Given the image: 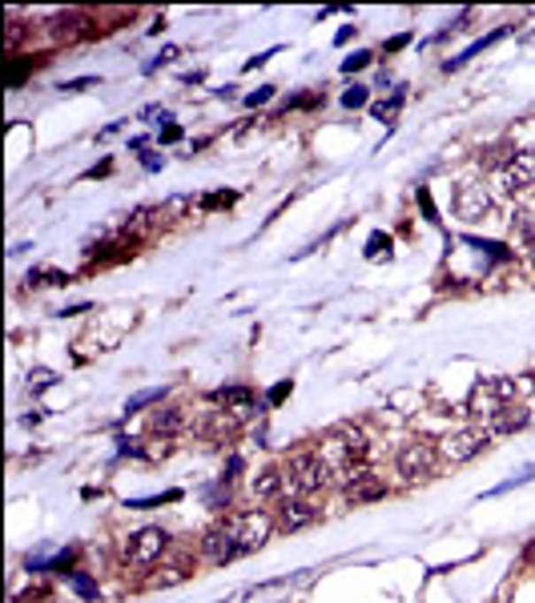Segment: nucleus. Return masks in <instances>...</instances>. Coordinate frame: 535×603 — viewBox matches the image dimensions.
<instances>
[{
	"mask_svg": "<svg viewBox=\"0 0 535 603\" xmlns=\"http://www.w3.org/2000/svg\"><path fill=\"white\" fill-rule=\"evenodd\" d=\"M367 101H370V89L367 85H354V89H346V93H343V105L346 109H362Z\"/></svg>",
	"mask_w": 535,
	"mask_h": 603,
	"instance_id": "22",
	"label": "nucleus"
},
{
	"mask_svg": "<svg viewBox=\"0 0 535 603\" xmlns=\"http://www.w3.org/2000/svg\"><path fill=\"white\" fill-rule=\"evenodd\" d=\"M229 531L237 535L242 551H258L266 539H270L274 519L266 515V511H246V515H234V519H229Z\"/></svg>",
	"mask_w": 535,
	"mask_h": 603,
	"instance_id": "7",
	"label": "nucleus"
},
{
	"mask_svg": "<svg viewBox=\"0 0 535 603\" xmlns=\"http://www.w3.org/2000/svg\"><path fill=\"white\" fill-rule=\"evenodd\" d=\"M386 250H391V237H386V234H370V242H367V258H383Z\"/></svg>",
	"mask_w": 535,
	"mask_h": 603,
	"instance_id": "26",
	"label": "nucleus"
},
{
	"mask_svg": "<svg viewBox=\"0 0 535 603\" xmlns=\"http://www.w3.org/2000/svg\"><path fill=\"white\" fill-rule=\"evenodd\" d=\"M278 523L286 527V531H299V527H310L318 523V507L314 503H306V499H286L278 511Z\"/></svg>",
	"mask_w": 535,
	"mask_h": 603,
	"instance_id": "13",
	"label": "nucleus"
},
{
	"mask_svg": "<svg viewBox=\"0 0 535 603\" xmlns=\"http://www.w3.org/2000/svg\"><path fill=\"white\" fill-rule=\"evenodd\" d=\"M28 282H36V286H69V274H57V270H36V274H28Z\"/></svg>",
	"mask_w": 535,
	"mask_h": 603,
	"instance_id": "21",
	"label": "nucleus"
},
{
	"mask_svg": "<svg viewBox=\"0 0 535 603\" xmlns=\"http://www.w3.org/2000/svg\"><path fill=\"white\" fill-rule=\"evenodd\" d=\"M73 591H77V595H85V599H97V584H93V579H89V576H81V571H73Z\"/></svg>",
	"mask_w": 535,
	"mask_h": 603,
	"instance_id": "24",
	"label": "nucleus"
},
{
	"mask_svg": "<svg viewBox=\"0 0 535 603\" xmlns=\"http://www.w3.org/2000/svg\"><path fill=\"white\" fill-rule=\"evenodd\" d=\"M492 213V197H487V189H483L479 182H463L455 193V218L463 221H479Z\"/></svg>",
	"mask_w": 535,
	"mask_h": 603,
	"instance_id": "8",
	"label": "nucleus"
},
{
	"mask_svg": "<svg viewBox=\"0 0 535 603\" xmlns=\"http://www.w3.org/2000/svg\"><path fill=\"white\" fill-rule=\"evenodd\" d=\"M185 427V414L177 406H166V411L153 414V435H177Z\"/></svg>",
	"mask_w": 535,
	"mask_h": 603,
	"instance_id": "18",
	"label": "nucleus"
},
{
	"mask_svg": "<svg viewBox=\"0 0 535 603\" xmlns=\"http://www.w3.org/2000/svg\"><path fill=\"white\" fill-rule=\"evenodd\" d=\"M516 161V145H508V141H500V145H487L479 153V166L487 169H500V166H511Z\"/></svg>",
	"mask_w": 535,
	"mask_h": 603,
	"instance_id": "17",
	"label": "nucleus"
},
{
	"mask_svg": "<svg viewBox=\"0 0 535 603\" xmlns=\"http://www.w3.org/2000/svg\"><path fill=\"white\" fill-rule=\"evenodd\" d=\"M523 563H527V568H535V543H531V547L523 551Z\"/></svg>",
	"mask_w": 535,
	"mask_h": 603,
	"instance_id": "38",
	"label": "nucleus"
},
{
	"mask_svg": "<svg viewBox=\"0 0 535 603\" xmlns=\"http://www.w3.org/2000/svg\"><path fill=\"white\" fill-rule=\"evenodd\" d=\"M351 36H354V28L346 25V28H338V36H334V41H338V44H346V41H351Z\"/></svg>",
	"mask_w": 535,
	"mask_h": 603,
	"instance_id": "37",
	"label": "nucleus"
},
{
	"mask_svg": "<svg viewBox=\"0 0 535 603\" xmlns=\"http://www.w3.org/2000/svg\"><path fill=\"white\" fill-rule=\"evenodd\" d=\"M270 57H274V53H258V57H250V61H246V69H258V65H266V61H270Z\"/></svg>",
	"mask_w": 535,
	"mask_h": 603,
	"instance_id": "36",
	"label": "nucleus"
},
{
	"mask_svg": "<svg viewBox=\"0 0 535 603\" xmlns=\"http://www.w3.org/2000/svg\"><path fill=\"white\" fill-rule=\"evenodd\" d=\"M226 205H234V193H210V197H202V210H226Z\"/></svg>",
	"mask_w": 535,
	"mask_h": 603,
	"instance_id": "27",
	"label": "nucleus"
},
{
	"mask_svg": "<svg viewBox=\"0 0 535 603\" xmlns=\"http://www.w3.org/2000/svg\"><path fill=\"white\" fill-rule=\"evenodd\" d=\"M503 185H508V193H523L535 185V149H523V153H516V161L508 166V174H503Z\"/></svg>",
	"mask_w": 535,
	"mask_h": 603,
	"instance_id": "11",
	"label": "nucleus"
},
{
	"mask_svg": "<svg viewBox=\"0 0 535 603\" xmlns=\"http://www.w3.org/2000/svg\"><path fill=\"white\" fill-rule=\"evenodd\" d=\"M395 467H399V475H407V479H427V475L435 471V446L423 443V438H411V443L399 446Z\"/></svg>",
	"mask_w": 535,
	"mask_h": 603,
	"instance_id": "6",
	"label": "nucleus"
},
{
	"mask_svg": "<svg viewBox=\"0 0 535 603\" xmlns=\"http://www.w3.org/2000/svg\"><path fill=\"white\" fill-rule=\"evenodd\" d=\"M399 105H403V93H395L391 101H378V105H370V117H378V121H391V117L399 113Z\"/></svg>",
	"mask_w": 535,
	"mask_h": 603,
	"instance_id": "20",
	"label": "nucleus"
},
{
	"mask_svg": "<svg viewBox=\"0 0 535 603\" xmlns=\"http://www.w3.org/2000/svg\"><path fill=\"white\" fill-rule=\"evenodd\" d=\"M531 41H535V33H531Z\"/></svg>",
	"mask_w": 535,
	"mask_h": 603,
	"instance_id": "39",
	"label": "nucleus"
},
{
	"mask_svg": "<svg viewBox=\"0 0 535 603\" xmlns=\"http://www.w3.org/2000/svg\"><path fill=\"white\" fill-rule=\"evenodd\" d=\"M282 475H286L290 487L299 491V495H314V491H322L330 483V463L322 455H314V451H299V455L286 459V471Z\"/></svg>",
	"mask_w": 535,
	"mask_h": 603,
	"instance_id": "1",
	"label": "nucleus"
},
{
	"mask_svg": "<svg viewBox=\"0 0 535 603\" xmlns=\"http://www.w3.org/2000/svg\"><path fill=\"white\" fill-rule=\"evenodd\" d=\"M93 85V77H81V81H69V85H61L65 93H77V89H89Z\"/></svg>",
	"mask_w": 535,
	"mask_h": 603,
	"instance_id": "35",
	"label": "nucleus"
},
{
	"mask_svg": "<svg viewBox=\"0 0 535 603\" xmlns=\"http://www.w3.org/2000/svg\"><path fill=\"white\" fill-rule=\"evenodd\" d=\"M44 599V587H33V591H20L17 603H41Z\"/></svg>",
	"mask_w": 535,
	"mask_h": 603,
	"instance_id": "33",
	"label": "nucleus"
},
{
	"mask_svg": "<svg viewBox=\"0 0 535 603\" xmlns=\"http://www.w3.org/2000/svg\"><path fill=\"white\" fill-rule=\"evenodd\" d=\"M407 44H411V33H399V36L386 41V53H399V49H407Z\"/></svg>",
	"mask_w": 535,
	"mask_h": 603,
	"instance_id": "31",
	"label": "nucleus"
},
{
	"mask_svg": "<svg viewBox=\"0 0 535 603\" xmlns=\"http://www.w3.org/2000/svg\"><path fill=\"white\" fill-rule=\"evenodd\" d=\"M202 551H205V560H210V563H229V560H237V555H246V551H242V543H237V535L229 531V523L226 527H213V531L202 539Z\"/></svg>",
	"mask_w": 535,
	"mask_h": 603,
	"instance_id": "9",
	"label": "nucleus"
},
{
	"mask_svg": "<svg viewBox=\"0 0 535 603\" xmlns=\"http://www.w3.org/2000/svg\"><path fill=\"white\" fill-rule=\"evenodd\" d=\"M20 33H25V28H20V20H9V25H4V49H17V41H20Z\"/></svg>",
	"mask_w": 535,
	"mask_h": 603,
	"instance_id": "28",
	"label": "nucleus"
},
{
	"mask_svg": "<svg viewBox=\"0 0 535 603\" xmlns=\"http://www.w3.org/2000/svg\"><path fill=\"white\" fill-rule=\"evenodd\" d=\"M527 422H531V411H527V406H516V402H508V406H503V411L487 422V430H492V435H516V430H523Z\"/></svg>",
	"mask_w": 535,
	"mask_h": 603,
	"instance_id": "15",
	"label": "nucleus"
},
{
	"mask_svg": "<svg viewBox=\"0 0 535 603\" xmlns=\"http://www.w3.org/2000/svg\"><path fill=\"white\" fill-rule=\"evenodd\" d=\"M161 394H166V390H161V386H158V390H141L137 398H129V406H125V414H137L141 406H150V402H161Z\"/></svg>",
	"mask_w": 535,
	"mask_h": 603,
	"instance_id": "23",
	"label": "nucleus"
},
{
	"mask_svg": "<svg viewBox=\"0 0 535 603\" xmlns=\"http://www.w3.org/2000/svg\"><path fill=\"white\" fill-rule=\"evenodd\" d=\"M213 402H218L221 411H234V414H246L258 406V394L250 390V386H221L218 394H213Z\"/></svg>",
	"mask_w": 535,
	"mask_h": 603,
	"instance_id": "14",
	"label": "nucleus"
},
{
	"mask_svg": "<svg viewBox=\"0 0 535 603\" xmlns=\"http://www.w3.org/2000/svg\"><path fill=\"white\" fill-rule=\"evenodd\" d=\"M53 33L69 44V41H89V36H97L101 28H97L85 12H61V17H53Z\"/></svg>",
	"mask_w": 535,
	"mask_h": 603,
	"instance_id": "12",
	"label": "nucleus"
},
{
	"mask_svg": "<svg viewBox=\"0 0 535 603\" xmlns=\"http://www.w3.org/2000/svg\"><path fill=\"white\" fill-rule=\"evenodd\" d=\"M487 443H492V430L487 427H471V430H451L447 438H443V459L447 463H471L475 455H483L487 451Z\"/></svg>",
	"mask_w": 535,
	"mask_h": 603,
	"instance_id": "5",
	"label": "nucleus"
},
{
	"mask_svg": "<svg viewBox=\"0 0 535 603\" xmlns=\"http://www.w3.org/2000/svg\"><path fill=\"white\" fill-rule=\"evenodd\" d=\"M166 547H169V535L161 531V527H141V531H133L129 539H125V563H133V568H150Z\"/></svg>",
	"mask_w": 535,
	"mask_h": 603,
	"instance_id": "4",
	"label": "nucleus"
},
{
	"mask_svg": "<svg viewBox=\"0 0 535 603\" xmlns=\"http://www.w3.org/2000/svg\"><path fill=\"white\" fill-rule=\"evenodd\" d=\"M370 61H375V53H351V57L343 61V73H362Z\"/></svg>",
	"mask_w": 535,
	"mask_h": 603,
	"instance_id": "25",
	"label": "nucleus"
},
{
	"mask_svg": "<svg viewBox=\"0 0 535 603\" xmlns=\"http://www.w3.org/2000/svg\"><path fill=\"white\" fill-rule=\"evenodd\" d=\"M511 398H516V383H511V378H483V383L471 390V402H467V411H471L475 419L492 422Z\"/></svg>",
	"mask_w": 535,
	"mask_h": 603,
	"instance_id": "2",
	"label": "nucleus"
},
{
	"mask_svg": "<svg viewBox=\"0 0 535 603\" xmlns=\"http://www.w3.org/2000/svg\"><path fill=\"white\" fill-rule=\"evenodd\" d=\"M161 141H166V145H174V141H182V129H177V125H166V129H161Z\"/></svg>",
	"mask_w": 535,
	"mask_h": 603,
	"instance_id": "34",
	"label": "nucleus"
},
{
	"mask_svg": "<svg viewBox=\"0 0 535 603\" xmlns=\"http://www.w3.org/2000/svg\"><path fill=\"white\" fill-rule=\"evenodd\" d=\"M282 483H286V475H282L278 467H266V471L254 475V495L258 499H274L282 491Z\"/></svg>",
	"mask_w": 535,
	"mask_h": 603,
	"instance_id": "16",
	"label": "nucleus"
},
{
	"mask_svg": "<svg viewBox=\"0 0 535 603\" xmlns=\"http://www.w3.org/2000/svg\"><path fill=\"white\" fill-rule=\"evenodd\" d=\"M463 242H467V245H475L479 254H487V258H492V262H511V258H516V254H511V250H508V245H503V242H483V237H463Z\"/></svg>",
	"mask_w": 535,
	"mask_h": 603,
	"instance_id": "19",
	"label": "nucleus"
},
{
	"mask_svg": "<svg viewBox=\"0 0 535 603\" xmlns=\"http://www.w3.org/2000/svg\"><path fill=\"white\" fill-rule=\"evenodd\" d=\"M519 234H523V242L535 245V229H531V213H519Z\"/></svg>",
	"mask_w": 535,
	"mask_h": 603,
	"instance_id": "30",
	"label": "nucleus"
},
{
	"mask_svg": "<svg viewBox=\"0 0 535 603\" xmlns=\"http://www.w3.org/2000/svg\"><path fill=\"white\" fill-rule=\"evenodd\" d=\"M386 495V483L378 479V475H370L367 467H354V471H346V499L351 503H375V499Z\"/></svg>",
	"mask_w": 535,
	"mask_h": 603,
	"instance_id": "10",
	"label": "nucleus"
},
{
	"mask_svg": "<svg viewBox=\"0 0 535 603\" xmlns=\"http://www.w3.org/2000/svg\"><path fill=\"white\" fill-rule=\"evenodd\" d=\"M270 97H274V89L266 85V89H258V93H250V97H246V105H250V109H258V105H266Z\"/></svg>",
	"mask_w": 535,
	"mask_h": 603,
	"instance_id": "29",
	"label": "nucleus"
},
{
	"mask_svg": "<svg viewBox=\"0 0 535 603\" xmlns=\"http://www.w3.org/2000/svg\"><path fill=\"white\" fill-rule=\"evenodd\" d=\"M286 394H290V383H278V386H274L270 394H266V398H270V406H278V402L286 398Z\"/></svg>",
	"mask_w": 535,
	"mask_h": 603,
	"instance_id": "32",
	"label": "nucleus"
},
{
	"mask_svg": "<svg viewBox=\"0 0 535 603\" xmlns=\"http://www.w3.org/2000/svg\"><path fill=\"white\" fill-rule=\"evenodd\" d=\"M326 455L343 467V471H354V467H362V459L370 455V443L362 438V430L346 427V430H334V435L326 438Z\"/></svg>",
	"mask_w": 535,
	"mask_h": 603,
	"instance_id": "3",
	"label": "nucleus"
}]
</instances>
